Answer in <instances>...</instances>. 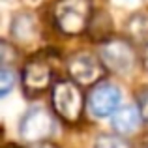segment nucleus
I'll return each instance as SVG.
<instances>
[{
    "label": "nucleus",
    "mask_w": 148,
    "mask_h": 148,
    "mask_svg": "<svg viewBox=\"0 0 148 148\" xmlns=\"http://www.w3.org/2000/svg\"><path fill=\"white\" fill-rule=\"evenodd\" d=\"M53 17L56 28L66 36H79L90 25V0H58L54 4Z\"/></svg>",
    "instance_id": "1"
},
{
    "label": "nucleus",
    "mask_w": 148,
    "mask_h": 148,
    "mask_svg": "<svg viewBox=\"0 0 148 148\" xmlns=\"http://www.w3.org/2000/svg\"><path fill=\"white\" fill-rule=\"evenodd\" d=\"M51 101H53V109L56 112V116H60L64 122L75 124L81 120L84 98L81 88L75 84V81H68V79L56 81L53 84Z\"/></svg>",
    "instance_id": "2"
},
{
    "label": "nucleus",
    "mask_w": 148,
    "mask_h": 148,
    "mask_svg": "<svg viewBox=\"0 0 148 148\" xmlns=\"http://www.w3.org/2000/svg\"><path fill=\"white\" fill-rule=\"evenodd\" d=\"M54 77V66L49 56L40 54V56L30 58L23 68V86L28 94H41L51 86Z\"/></svg>",
    "instance_id": "3"
},
{
    "label": "nucleus",
    "mask_w": 148,
    "mask_h": 148,
    "mask_svg": "<svg viewBox=\"0 0 148 148\" xmlns=\"http://www.w3.org/2000/svg\"><path fill=\"white\" fill-rule=\"evenodd\" d=\"M54 122L53 116L49 114L45 109H30L21 120L19 126V133L25 141L28 143H43L45 139L53 133Z\"/></svg>",
    "instance_id": "4"
},
{
    "label": "nucleus",
    "mask_w": 148,
    "mask_h": 148,
    "mask_svg": "<svg viewBox=\"0 0 148 148\" xmlns=\"http://www.w3.org/2000/svg\"><path fill=\"white\" fill-rule=\"evenodd\" d=\"M101 60L105 68L124 73L135 64V51L124 40H111L101 47Z\"/></svg>",
    "instance_id": "5"
},
{
    "label": "nucleus",
    "mask_w": 148,
    "mask_h": 148,
    "mask_svg": "<svg viewBox=\"0 0 148 148\" xmlns=\"http://www.w3.org/2000/svg\"><path fill=\"white\" fill-rule=\"evenodd\" d=\"M120 90L112 83H99L92 88L90 98H88V107L90 112L98 118H105V116L112 114L120 105Z\"/></svg>",
    "instance_id": "6"
},
{
    "label": "nucleus",
    "mask_w": 148,
    "mask_h": 148,
    "mask_svg": "<svg viewBox=\"0 0 148 148\" xmlns=\"http://www.w3.org/2000/svg\"><path fill=\"white\" fill-rule=\"evenodd\" d=\"M105 73L103 62L96 60L90 54H77L69 62V75L79 84H96Z\"/></svg>",
    "instance_id": "7"
},
{
    "label": "nucleus",
    "mask_w": 148,
    "mask_h": 148,
    "mask_svg": "<svg viewBox=\"0 0 148 148\" xmlns=\"http://www.w3.org/2000/svg\"><path fill=\"white\" fill-rule=\"evenodd\" d=\"M139 122H141L139 109L133 107V105H126V107H122L120 111H116L114 118H112V127H114L120 135H127V133L137 130Z\"/></svg>",
    "instance_id": "8"
},
{
    "label": "nucleus",
    "mask_w": 148,
    "mask_h": 148,
    "mask_svg": "<svg viewBox=\"0 0 148 148\" xmlns=\"http://www.w3.org/2000/svg\"><path fill=\"white\" fill-rule=\"evenodd\" d=\"M127 30L135 41H143L145 45H148V13L133 15L127 23Z\"/></svg>",
    "instance_id": "9"
},
{
    "label": "nucleus",
    "mask_w": 148,
    "mask_h": 148,
    "mask_svg": "<svg viewBox=\"0 0 148 148\" xmlns=\"http://www.w3.org/2000/svg\"><path fill=\"white\" fill-rule=\"evenodd\" d=\"M94 148H130L126 141H124L122 137H118V135H99L98 141H96V146Z\"/></svg>",
    "instance_id": "10"
},
{
    "label": "nucleus",
    "mask_w": 148,
    "mask_h": 148,
    "mask_svg": "<svg viewBox=\"0 0 148 148\" xmlns=\"http://www.w3.org/2000/svg\"><path fill=\"white\" fill-rule=\"evenodd\" d=\"M15 86V73L11 69L0 68V98L8 96Z\"/></svg>",
    "instance_id": "11"
},
{
    "label": "nucleus",
    "mask_w": 148,
    "mask_h": 148,
    "mask_svg": "<svg viewBox=\"0 0 148 148\" xmlns=\"http://www.w3.org/2000/svg\"><path fill=\"white\" fill-rule=\"evenodd\" d=\"M15 58H17V51H15V47L11 43H8V41L0 40V68L11 64V62H15Z\"/></svg>",
    "instance_id": "12"
},
{
    "label": "nucleus",
    "mask_w": 148,
    "mask_h": 148,
    "mask_svg": "<svg viewBox=\"0 0 148 148\" xmlns=\"http://www.w3.org/2000/svg\"><path fill=\"white\" fill-rule=\"evenodd\" d=\"M135 107L139 109V114H141V120L148 122V88H143L137 94V105Z\"/></svg>",
    "instance_id": "13"
},
{
    "label": "nucleus",
    "mask_w": 148,
    "mask_h": 148,
    "mask_svg": "<svg viewBox=\"0 0 148 148\" xmlns=\"http://www.w3.org/2000/svg\"><path fill=\"white\" fill-rule=\"evenodd\" d=\"M30 148H58V146H56V145H53V143L43 141V143H36V145H32Z\"/></svg>",
    "instance_id": "14"
},
{
    "label": "nucleus",
    "mask_w": 148,
    "mask_h": 148,
    "mask_svg": "<svg viewBox=\"0 0 148 148\" xmlns=\"http://www.w3.org/2000/svg\"><path fill=\"white\" fill-rule=\"evenodd\" d=\"M143 66H145V69L148 71V45L145 47V53H143Z\"/></svg>",
    "instance_id": "15"
}]
</instances>
